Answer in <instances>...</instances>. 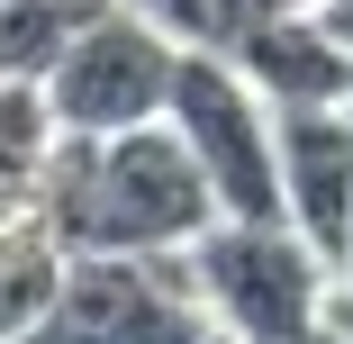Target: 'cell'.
Listing matches in <instances>:
<instances>
[{"label":"cell","mask_w":353,"mask_h":344,"mask_svg":"<svg viewBox=\"0 0 353 344\" xmlns=\"http://www.w3.org/2000/svg\"><path fill=\"white\" fill-rule=\"evenodd\" d=\"M37 209L63 254H181L218 227V190L172 118L118 136H54Z\"/></svg>","instance_id":"6da1fadb"},{"label":"cell","mask_w":353,"mask_h":344,"mask_svg":"<svg viewBox=\"0 0 353 344\" xmlns=\"http://www.w3.org/2000/svg\"><path fill=\"white\" fill-rule=\"evenodd\" d=\"M208 335L218 317L181 245V254H73L54 308L19 344H208Z\"/></svg>","instance_id":"7a4b0ae2"},{"label":"cell","mask_w":353,"mask_h":344,"mask_svg":"<svg viewBox=\"0 0 353 344\" xmlns=\"http://www.w3.org/2000/svg\"><path fill=\"white\" fill-rule=\"evenodd\" d=\"M190 272H199L208 317H218L227 335H245V344L299 335L335 299V263L290 218H218V227L190 245Z\"/></svg>","instance_id":"3957f363"},{"label":"cell","mask_w":353,"mask_h":344,"mask_svg":"<svg viewBox=\"0 0 353 344\" xmlns=\"http://www.w3.org/2000/svg\"><path fill=\"white\" fill-rule=\"evenodd\" d=\"M172 127L199 154L208 190H218V218H290V190H281V109L227 54H181Z\"/></svg>","instance_id":"277c9868"},{"label":"cell","mask_w":353,"mask_h":344,"mask_svg":"<svg viewBox=\"0 0 353 344\" xmlns=\"http://www.w3.org/2000/svg\"><path fill=\"white\" fill-rule=\"evenodd\" d=\"M172 82H181V45L145 10L118 0V10L46 73V109H54L63 136H118V127L172 118Z\"/></svg>","instance_id":"5b68a950"},{"label":"cell","mask_w":353,"mask_h":344,"mask_svg":"<svg viewBox=\"0 0 353 344\" xmlns=\"http://www.w3.org/2000/svg\"><path fill=\"white\" fill-rule=\"evenodd\" d=\"M281 190L290 227L344 263L353 245V109H281Z\"/></svg>","instance_id":"8992f818"},{"label":"cell","mask_w":353,"mask_h":344,"mask_svg":"<svg viewBox=\"0 0 353 344\" xmlns=\"http://www.w3.org/2000/svg\"><path fill=\"white\" fill-rule=\"evenodd\" d=\"M227 63H236L272 109H353V45L317 19V0H308V10L263 19Z\"/></svg>","instance_id":"52a82bcc"},{"label":"cell","mask_w":353,"mask_h":344,"mask_svg":"<svg viewBox=\"0 0 353 344\" xmlns=\"http://www.w3.org/2000/svg\"><path fill=\"white\" fill-rule=\"evenodd\" d=\"M109 10H118V0H0V73L46 82Z\"/></svg>","instance_id":"ba28073f"},{"label":"cell","mask_w":353,"mask_h":344,"mask_svg":"<svg viewBox=\"0 0 353 344\" xmlns=\"http://www.w3.org/2000/svg\"><path fill=\"white\" fill-rule=\"evenodd\" d=\"M127 10H145L181 54H236L263 19L281 10H308V0H127Z\"/></svg>","instance_id":"9c48e42d"},{"label":"cell","mask_w":353,"mask_h":344,"mask_svg":"<svg viewBox=\"0 0 353 344\" xmlns=\"http://www.w3.org/2000/svg\"><path fill=\"white\" fill-rule=\"evenodd\" d=\"M54 136H63V127H54V109H46V82L0 73V199H37Z\"/></svg>","instance_id":"30bf717a"},{"label":"cell","mask_w":353,"mask_h":344,"mask_svg":"<svg viewBox=\"0 0 353 344\" xmlns=\"http://www.w3.org/2000/svg\"><path fill=\"white\" fill-rule=\"evenodd\" d=\"M281 344H353V335H344L335 317H317V326H299V335H281Z\"/></svg>","instance_id":"8fae6325"},{"label":"cell","mask_w":353,"mask_h":344,"mask_svg":"<svg viewBox=\"0 0 353 344\" xmlns=\"http://www.w3.org/2000/svg\"><path fill=\"white\" fill-rule=\"evenodd\" d=\"M317 19H326V28H335V37L353 45V0H317Z\"/></svg>","instance_id":"7c38bea8"},{"label":"cell","mask_w":353,"mask_h":344,"mask_svg":"<svg viewBox=\"0 0 353 344\" xmlns=\"http://www.w3.org/2000/svg\"><path fill=\"white\" fill-rule=\"evenodd\" d=\"M326 317H335V326L353 335V281H335V299H326Z\"/></svg>","instance_id":"4fadbf2b"},{"label":"cell","mask_w":353,"mask_h":344,"mask_svg":"<svg viewBox=\"0 0 353 344\" xmlns=\"http://www.w3.org/2000/svg\"><path fill=\"white\" fill-rule=\"evenodd\" d=\"M208 344H245V335H227V326H218V335H208Z\"/></svg>","instance_id":"5bb4252c"}]
</instances>
